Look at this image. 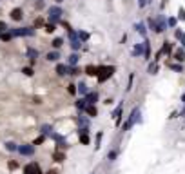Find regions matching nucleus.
<instances>
[{
    "label": "nucleus",
    "instance_id": "obj_1",
    "mask_svg": "<svg viewBox=\"0 0 185 174\" xmlns=\"http://www.w3.org/2000/svg\"><path fill=\"white\" fill-rule=\"evenodd\" d=\"M11 35H15V36H18V35L31 36V35H35V31H33L31 27H22V29H13V31H11Z\"/></svg>",
    "mask_w": 185,
    "mask_h": 174
},
{
    "label": "nucleus",
    "instance_id": "obj_2",
    "mask_svg": "<svg viewBox=\"0 0 185 174\" xmlns=\"http://www.w3.org/2000/svg\"><path fill=\"white\" fill-rule=\"evenodd\" d=\"M100 71H102V74H98V80H100V82H105L109 76L114 73V67H100Z\"/></svg>",
    "mask_w": 185,
    "mask_h": 174
},
{
    "label": "nucleus",
    "instance_id": "obj_3",
    "mask_svg": "<svg viewBox=\"0 0 185 174\" xmlns=\"http://www.w3.org/2000/svg\"><path fill=\"white\" fill-rule=\"evenodd\" d=\"M24 174H42V172H40V167L33 161V163H27L24 167Z\"/></svg>",
    "mask_w": 185,
    "mask_h": 174
},
{
    "label": "nucleus",
    "instance_id": "obj_4",
    "mask_svg": "<svg viewBox=\"0 0 185 174\" xmlns=\"http://www.w3.org/2000/svg\"><path fill=\"white\" fill-rule=\"evenodd\" d=\"M60 15H62V9H60V7L53 6V7L49 9V20H51V22H56V20H60Z\"/></svg>",
    "mask_w": 185,
    "mask_h": 174
},
{
    "label": "nucleus",
    "instance_id": "obj_5",
    "mask_svg": "<svg viewBox=\"0 0 185 174\" xmlns=\"http://www.w3.org/2000/svg\"><path fill=\"white\" fill-rule=\"evenodd\" d=\"M138 118H140V111H138V109H134V111H133V114H131V118H129V122L124 125V130H127L129 127H133V123L136 122Z\"/></svg>",
    "mask_w": 185,
    "mask_h": 174
},
{
    "label": "nucleus",
    "instance_id": "obj_6",
    "mask_svg": "<svg viewBox=\"0 0 185 174\" xmlns=\"http://www.w3.org/2000/svg\"><path fill=\"white\" fill-rule=\"evenodd\" d=\"M18 152H20V154H24V156H31L33 152H35V147H33V145H20Z\"/></svg>",
    "mask_w": 185,
    "mask_h": 174
},
{
    "label": "nucleus",
    "instance_id": "obj_7",
    "mask_svg": "<svg viewBox=\"0 0 185 174\" xmlns=\"http://www.w3.org/2000/svg\"><path fill=\"white\" fill-rule=\"evenodd\" d=\"M85 73L89 74V76H98V73H100V67H94V65H87Z\"/></svg>",
    "mask_w": 185,
    "mask_h": 174
},
{
    "label": "nucleus",
    "instance_id": "obj_8",
    "mask_svg": "<svg viewBox=\"0 0 185 174\" xmlns=\"http://www.w3.org/2000/svg\"><path fill=\"white\" fill-rule=\"evenodd\" d=\"M71 71V67H67V65H64V63H58L56 65V73L58 74H67Z\"/></svg>",
    "mask_w": 185,
    "mask_h": 174
},
{
    "label": "nucleus",
    "instance_id": "obj_9",
    "mask_svg": "<svg viewBox=\"0 0 185 174\" xmlns=\"http://www.w3.org/2000/svg\"><path fill=\"white\" fill-rule=\"evenodd\" d=\"M22 16H24V13H22V9H13V11H11V18H13V20H20Z\"/></svg>",
    "mask_w": 185,
    "mask_h": 174
},
{
    "label": "nucleus",
    "instance_id": "obj_10",
    "mask_svg": "<svg viewBox=\"0 0 185 174\" xmlns=\"http://www.w3.org/2000/svg\"><path fill=\"white\" fill-rule=\"evenodd\" d=\"M85 100H87V103H89V105H94V102L98 100V94H96V93H89Z\"/></svg>",
    "mask_w": 185,
    "mask_h": 174
},
{
    "label": "nucleus",
    "instance_id": "obj_11",
    "mask_svg": "<svg viewBox=\"0 0 185 174\" xmlns=\"http://www.w3.org/2000/svg\"><path fill=\"white\" fill-rule=\"evenodd\" d=\"M27 56H29L31 60L38 58V51H36V49H33V47H29V49H27Z\"/></svg>",
    "mask_w": 185,
    "mask_h": 174
},
{
    "label": "nucleus",
    "instance_id": "obj_12",
    "mask_svg": "<svg viewBox=\"0 0 185 174\" xmlns=\"http://www.w3.org/2000/svg\"><path fill=\"white\" fill-rule=\"evenodd\" d=\"M144 46H145V44H138V46L133 49V54H136V56H140V54L141 53H144Z\"/></svg>",
    "mask_w": 185,
    "mask_h": 174
},
{
    "label": "nucleus",
    "instance_id": "obj_13",
    "mask_svg": "<svg viewBox=\"0 0 185 174\" xmlns=\"http://www.w3.org/2000/svg\"><path fill=\"white\" fill-rule=\"evenodd\" d=\"M85 111H87V114H89V116H96V114H98V111H96L94 105H87Z\"/></svg>",
    "mask_w": 185,
    "mask_h": 174
},
{
    "label": "nucleus",
    "instance_id": "obj_14",
    "mask_svg": "<svg viewBox=\"0 0 185 174\" xmlns=\"http://www.w3.org/2000/svg\"><path fill=\"white\" fill-rule=\"evenodd\" d=\"M46 58H47L49 62H54V60H56V58H58V53H56V51H53V53H51V51H49Z\"/></svg>",
    "mask_w": 185,
    "mask_h": 174
},
{
    "label": "nucleus",
    "instance_id": "obj_15",
    "mask_svg": "<svg viewBox=\"0 0 185 174\" xmlns=\"http://www.w3.org/2000/svg\"><path fill=\"white\" fill-rule=\"evenodd\" d=\"M42 133L47 134V136H51V134H53V127H51V125H42Z\"/></svg>",
    "mask_w": 185,
    "mask_h": 174
},
{
    "label": "nucleus",
    "instance_id": "obj_16",
    "mask_svg": "<svg viewBox=\"0 0 185 174\" xmlns=\"http://www.w3.org/2000/svg\"><path fill=\"white\" fill-rule=\"evenodd\" d=\"M76 63H78V54H71V56H69V65H76Z\"/></svg>",
    "mask_w": 185,
    "mask_h": 174
},
{
    "label": "nucleus",
    "instance_id": "obj_17",
    "mask_svg": "<svg viewBox=\"0 0 185 174\" xmlns=\"http://www.w3.org/2000/svg\"><path fill=\"white\" fill-rule=\"evenodd\" d=\"M76 107H78V109H87V100H85V98H84V100H78V102H76Z\"/></svg>",
    "mask_w": 185,
    "mask_h": 174
},
{
    "label": "nucleus",
    "instance_id": "obj_18",
    "mask_svg": "<svg viewBox=\"0 0 185 174\" xmlns=\"http://www.w3.org/2000/svg\"><path fill=\"white\" fill-rule=\"evenodd\" d=\"M174 56H176V60H180V62H183L185 60V53L180 49V51H176V54H174Z\"/></svg>",
    "mask_w": 185,
    "mask_h": 174
},
{
    "label": "nucleus",
    "instance_id": "obj_19",
    "mask_svg": "<svg viewBox=\"0 0 185 174\" xmlns=\"http://www.w3.org/2000/svg\"><path fill=\"white\" fill-rule=\"evenodd\" d=\"M136 31L140 33V35L145 36V26H144V24H136Z\"/></svg>",
    "mask_w": 185,
    "mask_h": 174
},
{
    "label": "nucleus",
    "instance_id": "obj_20",
    "mask_svg": "<svg viewBox=\"0 0 185 174\" xmlns=\"http://www.w3.org/2000/svg\"><path fill=\"white\" fill-rule=\"evenodd\" d=\"M54 160H56V161H64L65 160V156H64V152H54Z\"/></svg>",
    "mask_w": 185,
    "mask_h": 174
},
{
    "label": "nucleus",
    "instance_id": "obj_21",
    "mask_svg": "<svg viewBox=\"0 0 185 174\" xmlns=\"http://www.w3.org/2000/svg\"><path fill=\"white\" fill-rule=\"evenodd\" d=\"M6 147H7V150H18L16 143H13V141H7V143H6Z\"/></svg>",
    "mask_w": 185,
    "mask_h": 174
},
{
    "label": "nucleus",
    "instance_id": "obj_22",
    "mask_svg": "<svg viewBox=\"0 0 185 174\" xmlns=\"http://www.w3.org/2000/svg\"><path fill=\"white\" fill-rule=\"evenodd\" d=\"M78 93H80V94H87V85H85V83H80V85H78Z\"/></svg>",
    "mask_w": 185,
    "mask_h": 174
},
{
    "label": "nucleus",
    "instance_id": "obj_23",
    "mask_svg": "<svg viewBox=\"0 0 185 174\" xmlns=\"http://www.w3.org/2000/svg\"><path fill=\"white\" fill-rule=\"evenodd\" d=\"M62 44H64V40H62V38H54V40H53V46L56 47V49H58V47L62 46Z\"/></svg>",
    "mask_w": 185,
    "mask_h": 174
},
{
    "label": "nucleus",
    "instance_id": "obj_24",
    "mask_svg": "<svg viewBox=\"0 0 185 174\" xmlns=\"http://www.w3.org/2000/svg\"><path fill=\"white\" fill-rule=\"evenodd\" d=\"M76 35H78V38H80V40H87V36H89V35H87V33H84V31L76 33Z\"/></svg>",
    "mask_w": 185,
    "mask_h": 174
},
{
    "label": "nucleus",
    "instance_id": "obj_25",
    "mask_svg": "<svg viewBox=\"0 0 185 174\" xmlns=\"http://www.w3.org/2000/svg\"><path fill=\"white\" fill-rule=\"evenodd\" d=\"M46 31H47V33H53V31H54V24H49V26H46Z\"/></svg>",
    "mask_w": 185,
    "mask_h": 174
},
{
    "label": "nucleus",
    "instance_id": "obj_26",
    "mask_svg": "<svg viewBox=\"0 0 185 174\" xmlns=\"http://www.w3.org/2000/svg\"><path fill=\"white\" fill-rule=\"evenodd\" d=\"M149 2H151V0H140V2H138V4H140V7H145V6H147Z\"/></svg>",
    "mask_w": 185,
    "mask_h": 174
},
{
    "label": "nucleus",
    "instance_id": "obj_27",
    "mask_svg": "<svg viewBox=\"0 0 185 174\" xmlns=\"http://www.w3.org/2000/svg\"><path fill=\"white\" fill-rule=\"evenodd\" d=\"M107 158H109V160H114V158H116V152H114V150H113V152H109Z\"/></svg>",
    "mask_w": 185,
    "mask_h": 174
},
{
    "label": "nucleus",
    "instance_id": "obj_28",
    "mask_svg": "<svg viewBox=\"0 0 185 174\" xmlns=\"http://www.w3.org/2000/svg\"><path fill=\"white\" fill-rule=\"evenodd\" d=\"M22 73H26V74H27V76H31V74H33V71H31V69H29V67H26V69H22Z\"/></svg>",
    "mask_w": 185,
    "mask_h": 174
},
{
    "label": "nucleus",
    "instance_id": "obj_29",
    "mask_svg": "<svg viewBox=\"0 0 185 174\" xmlns=\"http://www.w3.org/2000/svg\"><path fill=\"white\" fill-rule=\"evenodd\" d=\"M0 38H2V40H9V38H11V35H9V33H4V35L0 36Z\"/></svg>",
    "mask_w": 185,
    "mask_h": 174
},
{
    "label": "nucleus",
    "instance_id": "obj_30",
    "mask_svg": "<svg viewBox=\"0 0 185 174\" xmlns=\"http://www.w3.org/2000/svg\"><path fill=\"white\" fill-rule=\"evenodd\" d=\"M171 69H174V71H181V65H171Z\"/></svg>",
    "mask_w": 185,
    "mask_h": 174
},
{
    "label": "nucleus",
    "instance_id": "obj_31",
    "mask_svg": "<svg viewBox=\"0 0 185 174\" xmlns=\"http://www.w3.org/2000/svg\"><path fill=\"white\" fill-rule=\"evenodd\" d=\"M42 141H44V136H40L38 140H35V143H33V145H36V143H42Z\"/></svg>",
    "mask_w": 185,
    "mask_h": 174
},
{
    "label": "nucleus",
    "instance_id": "obj_32",
    "mask_svg": "<svg viewBox=\"0 0 185 174\" xmlns=\"http://www.w3.org/2000/svg\"><path fill=\"white\" fill-rule=\"evenodd\" d=\"M6 29V24H4V22H0V31H4Z\"/></svg>",
    "mask_w": 185,
    "mask_h": 174
},
{
    "label": "nucleus",
    "instance_id": "obj_33",
    "mask_svg": "<svg viewBox=\"0 0 185 174\" xmlns=\"http://www.w3.org/2000/svg\"><path fill=\"white\" fill-rule=\"evenodd\" d=\"M47 174H56V170H49V172H47Z\"/></svg>",
    "mask_w": 185,
    "mask_h": 174
},
{
    "label": "nucleus",
    "instance_id": "obj_34",
    "mask_svg": "<svg viewBox=\"0 0 185 174\" xmlns=\"http://www.w3.org/2000/svg\"><path fill=\"white\" fill-rule=\"evenodd\" d=\"M56 2H64V0H56Z\"/></svg>",
    "mask_w": 185,
    "mask_h": 174
},
{
    "label": "nucleus",
    "instance_id": "obj_35",
    "mask_svg": "<svg viewBox=\"0 0 185 174\" xmlns=\"http://www.w3.org/2000/svg\"><path fill=\"white\" fill-rule=\"evenodd\" d=\"M183 102H185V96H183Z\"/></svg>",
    "mask_w": 185,
    "mask_h": 174
}]
</instances>
